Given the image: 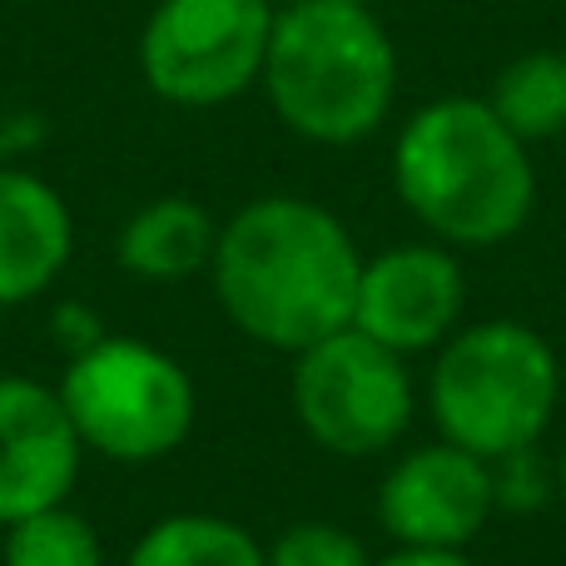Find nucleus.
<instances>
[{
	"mask_svg": "<svg viewBox=\"0 0 566 566\" xmlns=\"http://www.w3.org/2000/svg\"><path fill=\"white\" fill-rule=\"evenodd\" d=\"M358 274V239L308 195H259L234 209L209 264L224 318L274 353H303L348 328Z\"/></svg>",
	"mask_w": 566,
	"mask_h": 566,
	"instance_id": "nucleus-1",
	"label": "nucleus"
},
{
	"mask_svg": "<svg viewBox=\"0 0 566 566\" xmlns=\"http://www.w3.org/2000/svg\"><path fill=\"white\" fill-rule=\"evenodd\" d=\"M392 189L438 244L497 249L537 209V165L532 145L502 125L488 95H442L402 119Z\"/></svg>",
	"mask_w": 566,
	"mask_h": 566,
	"instance_id": "nucleus-2",
	"label": "nucleus"
},
{
	"mask_svg": "<svg viewBox=\"0 0 566 566\" xmlns=\"http://www.w3.org/2000/svg\"><path fill=\"white\" fill-rule=\"evenodd\" d=\"M259 90L289 135L323 149L363 145L398 105V45L368 6L289 0L274 10Z\"/></svg>",
	"mask_w": 566,
	"mask_h": 566,
	"instance_id": "nucleus-3",
	"label": "nucleus"
},
{
	"mask_svg": "<svg viewBox=\"0 0 566 566\" xmlns=\"http://www.w3.org/2000/svg\"><path fill=\"white\" fill-rule=\"evenodd\" d=\"M562 398L552 343L532 323L482 318L438 348L428 373V412L442 442L478 452L482 462L537 448Z\"/></svg>",
	"mask_w": 566,
	"mask_h": 566,
	"instance_id": "nucleus-4",
	"label": "nucleus"
},
{
	"mask_svg": "<svg viewBox=\"0 0 566 566\" xmlns=\"http://www.w3.org/2000/svg\"><path fill=\"white\" fill-rule=\"evenodd\" d=\"M55 392L85 452L125 468H145L179 452L199 418V392L185 363L145 338H115V333L75 353Z\"/></svg>",
	"mask_w": 566,
	"mask_h": 566,
	"instance_id": "nucleus-5",
	"label": "nucleus"
},
{
	"mask_svg": "<svg viewBox=\"0 0 566 566\" xmlns=\"http://www.w3.org/2000/svg\"><path fill=\"white\" fill-rule=\"evenodd\" d=\"M269 0H159L139 30V80L175 109H219L259 90L274 35Z\"/></svg>",
	"mask_w": 566,
	"mask_h": 566,
	"instance_id": "nucleus-6",
	"label": "nucleus"
},
{
	"mask_svg": "<svg viewBox=\"0 0 566 566\" xmlns=\"http://www.w3.org/2000/svg\"><path fill=\"white\" fill-rule=\"evenodd\" d=\"M293 412L303 432L333 458L388 452L412 422L408 358L348 328L293 353Z\"/></svg>",
	"mask_w": 566,
	"mask_h": 566,
	"instance_id": "nucleus-7",
	"label": "nucleus"
},
{
	"mask_svg": "<svg viewBox=\"0 0 566 566\" xmlns=\"http://www.w3.org/2000/svg\"><path fill=\"white\" fill-rule=\"evenodd\" d=\"M462 308H468V274L458 254L438 239L392 244L363 259L353 328L392 348L398 358L442 348L458 333Z\"/></svg>",
	"mask_w": 566,
	"mask_h": 566,
	"instance_id": "nucleus-8",
	"label": "nucleus"
},
{
	"mask_svg": "<svg viewBox=\"0 0 566 566\" xmlns=\"http://www.w3.org/2000/svg\"><path fill=\"white\" fill-rule=\"evenodd\" d=\"M492 512V468L458 442L398 458L378 488V522L398 547L468 552Z\"/></svg>",
	"mask_w": 566,
	"mask_h": 566,
	"instance_id": "nucleus-9",
	"label": "nucleus"
},
{
	"mask_svg": "<svg viewBox=\"0 0 566 566\" xmlns=\"http://www.w3.org/2000/svg\"><path fill=\"white\" fill-rule=\"evenodd\" d=\"M85 442L55 388L0 373V527L70 502Z\"/></svg>",
	"mask_w": 566,
	"mask_h": 566,
	"instance_id": "nucleus-10",
	"label": "nucleus"
},
{
	"mask_svg": "<svg viewBox=\"0 0 566 566\" xmlns=\"http://www.w3.org/2000/svg\"><path fill=\"white\" fill-rule=\"evenodd\" d=\"M75 219L50 179L0 165V308L40 298L70 264Z\"/></svg>",
	"mask_w": 566,
	"mask_h": 566,
	"instance_id": "nucleus-11",
	"label": "nucleus"
},
{
	"mask_svg": "<svg viewBox=\"0 0 566 566\" xmlns=\"http://www.w3.org/2000/svg\"><path fill=\"white\" fill-rule=\"evenodd\" d=\"M214 244H219V224L199 199L159 195L119 224L115 259L125 274L145 283H185L195 274H209Z\"/></svg>",
	"mask_w": 566,
	"mask_h": 566,
	"instance_id": "nucleus-12",
	"label": "nucleus"
},
{
	"mask_svg": "<svg viewBox=\"0 0 566 566\" xmlns=\"http://www.w3.org/2000/svg\"><path fill=\"white\" fill-rule=\"evenodd\" d=\"M488 105L527 145L566 135V50L542 45L507 60L488 90Z\"/></svg>",
	"mask_w": 566,
	"mask_h": 566,
	"instance_id": "nucleus-13",
	"label": "nucleus"
},
{
	"mask_svg": "<svg viewBox=\"0 0 566 566\" xmlns=\"http://www.w3.org/2000/svg\"><path fill=\"white\" fill-rule=\"evenodd\" d=\"M125 566H269V552L229 517L175 512L145 527Z\"/></svg>",
	"mask_w": 566,
	"mask_h": 566,
	"instance_id": "nucleus-14",
	"label": "nucleus"
},
{
	"mask_svg": "<svg viewBox=\"0 0 566 566\" xmlns=\"http://www.w3.org/2000/svg\"><path fill=\"white\" fill-rule=\"evenodd\" d=\"M0 562L6 566H105V547H99L95 527L80 512H70V502H60V507L10 522Z\"/></svg>",
	"mask_w": 566,
	"mask_h": 566,
	"instance_id": "nucleus-15",
	"label": "nucleus"
},
{
	"mask_svg": "<svg viewBox=\"0 0 566 566\" xmlns=\"http://www.w3.org/2000/svg\"><path fill=\"white\" fill-rule=\"evenodd\" d=\"M492 468V507L497 512H542L557 497V462L542 448H517L488 462Z\"/></svg>",
	"mask_w": 566,
	"mask_h": 566,
	"instance_id": "nucleus-16",
	"label": "nucleus"
},
{
	"mask_svg": "<svg viewBox=\"0 0 566 566\" xmlns=\"http://www.w3.org/2000/svg\"><path fill=\"white\" fill-rule=\"evenodd\" d=\"M264 552L269 566H373L368 547L353 532H343L338 522H293Z\"/></svg>",
	"mask_w": 566,
	"mask_h": 566,
	"instance_id": "nucleus-17",
	"label": "nucleus"
},
{
	"mask_svg": "<svg viewBox=\"0 0 566 566\" xmlns=\"http://www.w3.org/2000/svg\"><path fill=\"white\" fill-rule=\"evenodd\" d=\"M55 338H60V348L75 358V353L95 348V343L105 338V328H99V318L90 308H80V303H60L55 308Z\"/></svg>",
	"mask_w": 566,
	"mask_h": 566,
	"instance_id": "nucleus-18",
	"label": "nucleus"
},
{
	"mask_svg": "<svg viewBox=\"0 0 566 566\" xmlns=\"http://www.w3.org/2000/svg\"><path fill=\"white\" fill-rule=\"evenodd\" d=\"M373 566H472L468 552H422V547H398L392 557L373 562Z\"/></svg>",
	"mask_w": 566,
	"mask_h": 566,
	"instance_id": "nucleus-19",
	"label": "nucleus"
},
{
	"mask_svg": "<svg viewBox=\"0 0 566 566\" xmlns=\"http://www.w3.org/2000/svg\"><path fill=\"white\" fill-rule=\"evenodd\" d=\"M557 497L566 502V448H562V458H557Z\"/></svg>",
	"mask_w": 566,
	"mask_h": 566,
	"instance_id": "nucleus-20",
	"label": "nucleus"
},
{
	"mask_svg": "<svg viewBox=\"0 0 566 566\" xmlns=\"http://www.w3.org/2000/svg\"><path fill=\"white\" fill-rule=\"evenodd\" d=\"M353 6H368V10H378V0H353Z\"/></svg>",
	"mask_w": 566,
	"mask_h": 566,
	"instance_id": "nucleus-21",
	"label": "nucleus"
},
{
	"mask_svg": "<svg viewBox=\"0 0 566 566\" xmlns=\"http://www.w3.org/2000/svg\"><path fill=\"white\" fill-rule=\"evenodd\" d=\"M269 6H289V0H269Z\"/></svg>",
	"mask_w": 566,
	"mask_h": 566,
	"instance_id": "nucleus-22",
	"label": "nucleus"
}]
</instances>
